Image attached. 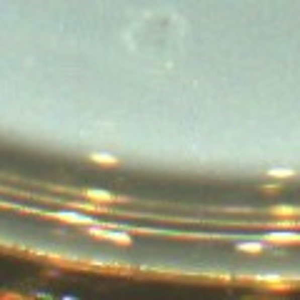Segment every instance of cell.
Segmentation results:
<instances>
[{
	"mask_svg": "<svg viewBox=\"0 0 300 300\" xmlns=\"http://www.w3.org/2000/svg\"><path fill=\"white\" fill-rule=\"evenodd\" d=\"M268 175H270V178H290L293 170H270Z\"/></svg>",
	"mask_w": 300,
	"mask_h": 300,
	"instance_id": "52a82bcc",
	"label": "cell"
},
{
	"mask_svg": "<svg viewBox=\"0 0 300 300\" xmlns=\"http://www.w3.org/2000/svg\"><path fill=\"white\" fill-rule=\"evenodd\" d=\"M270 245H290V243H300V233H290V230H278V233H268L263 238Z\"/></svg>",
	"mask_w": 300,
	"mask_h": 300,
	"instance_id": "7a4b0ae2",
	"label": "cell"
},
{
	"mask_svg": "<svg viewBox=\"0 0 300 300\" xmlns=\"http://www.w3.org/2000/svg\"><path fill=\"white\" fill-rule=\"evenodd\" d=\"M88 198H95V200H100V203H110V200H115L110 193H105V190H88L85 193Z\"/></svg>",
	"mask_w": 300,
	"mask_h": 300,
	"instance_id": "5b68a950",
	"label": "cell"
},
{
	"mask_svg": "<svg viewBox=\"0 0 300 300\" xmlns=\"http://www.w3.org/2000/svg\"><path fill=\"white\" fill-rule=\"evenodd\" d=\"M88 230H90V235L110 240V243H118V245H130L133 243V238L128 233H123V230H108V228H100V225H88Z\"/></svg>",
	"mask_w": 300,
	"mask_h": 300,
	"instance_id": "6da1fadb",
	"label": "cell"
},
{
	"mask_svg": "<svg viewBox=\"0 0 300 300\" xmlns=\"http://www.w3.org/2000/svg\"><path fill=\"white\" fill-rule=\"evenodd\" d=\"M235 248L243 250V253H260L265 248V243H260V240H255V243H238Z\"/></svg>",
	"mask_w": 300,
	"mask_h": 300,
	"instance_id": "277c9868",
	"label": "cell"
},
{
	"mask_svg": "<svg viewBox=\"0 0 300 300\" xmlns=\"http://www.w3.org/2000/svg\"><path fill=\"white\" fill-rule=\"evenodd\" d=\"M90 160H95V163H100V165H115V163H118L113 155H90Z\"/></svg>",
	"mask_w": 300,
	"mask_h": 300,
	"instance_id": "8992f818",
	"label": "cell"
},
{
	"mask_svg": "<svg viewBox=\"0 0 300 300\" xmlns=\"http://www.w3.org/2000/svg\"><path fill=\"white\" fill-rule=\"evenodd\" d=\"M58 220H65V223H75V225H95L98 220L90 218V215H83V213H73V210H65V213H55Z\"/></svg>",
	"mask_w": 300,
	"mask_h": 300,
	"instance_id": "3957f363",
	"label": "cell"
}]
</instances>
